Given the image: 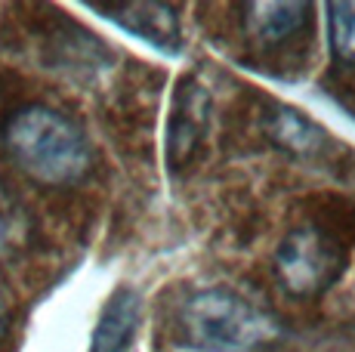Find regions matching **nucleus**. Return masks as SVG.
<instances>
[{
    "mask_svg": "<svg viewBox=\"0 0 355 352\" xmlns=\"http://www.w3.org/2000/svg\"><path fill=\"white\" fill-rule=\"evenodd\" d=\"M6 155L40 186H71L90 170V142L68 114L25 105L6 121Z\"/></svg>",
    "mask_w": 355,
    "mask_h": 352,
    "instance_id": "1",
    "label": "nucleus"
},
{
    "mask_svg": "<svg viewBox=\"0 0 355 352\" xmlns=\"http://www.w3.org/2000/svg\"><path fill=\"white\" fill-rule=\"evenodd\" d=\"M180 340L195 352H272L284 340V328L248 297L207 288L182 303Z\"/></svg>",
    "mask_w": 355,
    "mask_h": 352,
    "instance_id": "2",
    "label": "nucleus"
},
{
    "mask_svg": "<svg viewBox=\"0 0 355 352\" xmlns=\"http://www.w3.org/2000/svg\"><path fill=\"white\" fill-rule=\"evenodd\" d=\"M343 247L315 226L293 229L275 250V275L291 297H318L343 275Z\"/></svg>",
    "mask_w": 355,
    "mask_h": 352,
    "instance_id": "3",
    "label": "nucleus"
},
{
    "mask_svg": "<svg viewBox=\"0 0 355 352\" xmlns=\"http://www.w3.org/2000/svg\"><path fill=\"white\" fill-rule=\"evenodd\" d=\"M90 10L105 12L112 22L127 28L130 35L148 40L158 50H180V19L176 10L167 3H114V6H99L90 3Z\"/></svg>",
    "mask_w": 355,
    "mask_h": 352,
    "instance_id": "4",
    "label": "nucleus"
},
{
    "mask_svg": "<svg viewBox=\"0 0 355 352\" xmlns=\"http://www.w3.org/2000/svg\"><path fill=\"white\" fill-rule=\"evenodd\" d=\"M241 12H244V31L259 44L275 46L291 40L293 35H300L309 25L312 3H300V0L272 3V0H263V3H244Z\"/></svg>",
    "mask_w": 355,
    "mask_h": 352,
    "instance_id": "5",
    "label": "nucleus"
},
{
    "mask_svg": "<svg viewBox=\"0 0 355 352\" xmlns=\"http://www.w3.org/2000/svg\"><path fill=\"white\" fill-rule=\"evenodd\" d=\"M204 121H207V93L195 84L182 87L173 105V118H170V137H167L170 167H182L192 158L195 146L201 142Z\"/></svg>",
    "mask_w": 355,
    "mask_h": 352,
    "instance_id": "6",
    "label": "nucleus"
},
{
    "mask_svg": "<svg viewBox=\"0 0 355 352\" xmlns=\"http://www.w3.org/2000/svg\"><path fill=\"white\" fill-rule=\"evenodd\" d=\"M142 318V300L136 290L121 288L112 294V300L105 303L99 315V324L93 331L90 352H124L136 337Z\"/></svg>",
    "mask_w": 355,
    "mask_h": 352,
    "instance_id": "7",
    "label": "nucleus"
},
{
    "mask_svg": "<svg viewBox=\"0 0 355 352\" xmlns=\"http://www.w3.org/2000/svg\"><path fill=\"white\" fill-rule=\"evenodd\" d=\"M266 127H269V137L293 155H315L324 146V133L293 108H275Z\"/></svg>",
    "mask_w": 355,
    "mask_h": 352,
    "instance_id": "8",
    "label": "nucleus"
},
{
    "mask_svg": "<svg viewBox=\"0 0 355 352\" xmlns=\"http://www.w3.org/2000/svg\"><path fill=\"white\" fill-rule=\"evenodd\" d=\"M327 25H331V50L343 65H355V3L340 0L327 3Z\"/></svg>",
    "mask_w": 355,
    "mask_h": 352,
    "instance_id": "9",
    "label": "nucleus"
},
{
    "mask_svg": "<svg viewBox=\"0 0 355 352\" xmlns=\"http://www.w3.org/2000/svg\"><path fill=\"white\" fill-rule=\"evenodd\" d=\"M28 232V220H25L22 204L16 201V195L0 182V250L19 245Z\"/></svg>",
    "mask_w": 355,
    "mask_h": 352,
    "instance_id": "10",
    "label": "nucleus"
},
{
    "mask_svg": "<svg viewBox=\"0 0 355 352\" xmlns=\"http://www.w3.org/2000/svg\"><path fill=\"white\" fill-rule=\"evenodd\" d=\"M6 322H10V313H6V297H3V290H0V337H3V331H6Z\"/></svg>",
    "mask_w": 355,
    "mask_h": 352,
    "instance_id": "11",
    "label": "nucleus"
}]
</instances>
